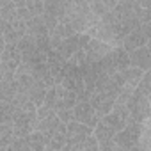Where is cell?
<instances>
[{
    "label": "cell",
    "instance_id": "d6986e66",
    "mask_svg": "<svg viewBox=\"0 0 151 151\" xmlns=\"http://www.w3.org/2000/svg\"><path fill=\"white\" fill-rule=\"evenodd\" d=\"M144 73H146V71L140 69V68L128 66L124 71H121V77H123V80H124V86H130V87L137 89L139 84H140V80H142V77H144Z\"/></svg>",
    "mask_w": 151,
    "mask_h": 151
},
{
    "label": "cell",
    "instance_id": "ac0fdd59",
    "mask_svg": "<svg viewBox=\"0 0 151 151\" xmlns=\"http://www.w3.org/2000/svg\"><path fill=\"white\" fill-rule=\"evenodd\" d=\"M73 34H77V32H73L66 23H62V22H59V25L55 27V29H52L50 30V45H52V50H55V48H59L69 36H73Z\"/></svg>",
    "mask_w": 151,
    "mask_h": 151
},
{
    "label": "cell",
    "instance_id": "5bb4252c",
    "mask_svg": "<svg viewBox=\"0 0 151 151\" xmlns=\"http://www.w3.org/2000/svg\"><path fill=\"white\" fill-rule=\"evenodd\" d=\"M48 68L53 75V78L57 84L62 82L64 75H66V69H68V59H64L57 50H50L48 53Z\"/></svg>",
    "mask_w": 151,
    "mask_h": 151
},
{
    "label": "cell",
    "instance_id": "ffe728a7",
    "mask_svg": "<svg viewBox=\"0 0 151 151\" xmlns=\"http://www.w3.org/2000/svg\"><path fill=\"white\" fill-rule=\"evenodd\" d=\"M87 2H89V6H91V11H93L98 18H101V16L109 14L110 11H114V7L117 6L119 0H87Z\"/></svg>",
    "mask_w": 151,
    "mask_h": 151
},
{
    "label": "cell",
    "instance_id": "7402d4cb",
    "mask_svg": "<svg viewBox=\"0 0 151 151\" xmlns=\"http://www.w3.org/2000/svg\"><path fill=\"white\" fill-rule=\"evenodd\" d=\"M137 89H139L140 93H144V94L151 100V69L144 73V77H142V80H140V84H139Z\"/></svg>",
    "mask_w": 151,
    "mask_h": 151
},
{
    "label": "cell",
    "instance_id": "5b68a950",
    "mask_svg": "<svg viewBox=\"0 0 151 151\" xmlns=\"http://www.w3.org/2000/svg\"><path fill=\"white\" fill-rule=\"evenodd\" d=\"M78 103V98L71 89H68L66 86L62 84H57L53 87L48 89L46 93V98H45V103L46 107L53 109L57 114L62 112V110H68V109H75V105Z\"/></svg>",
    "mask_w": 151,
    "mask_h": 151
},
{
    "label": "cell",
    "instance_id": "3957f363",
    "mask_svg": "<svg viewBox=\"0 0 151 151\" xmlns=\"http://www.w3.org/2000/svg\"><path fill=\"white\" fill-rule=\"evenodd\" d=\"M100 149V142L94 135V128L80 121L68 123V135L64 151H94Z\"/></svg>",
    "mask_w": 151,
    "mask_h": 151
},
{
    "label": "cell",
    "instance_id": "8fae6325",
    "mask_svg": "<svg viewBox=\"0 0 151 151\" xmlns=\"http://www.w3.org/2000/svg\"><path fill=\"white\" fill-rule=\"evenodd\" d=\"M100 119L101 117L98 116V112L93 107L91 100H84V101H78L77 105H75V121H80L84 124H89V126L96 128Z\"/></svg>",
    "mask_w": 151,
    "mask_h": 151
},
{
    "label": "cell",
    "instance_id": "9a60e30c",
    "mask_svg": "<svg viewBox=\"0 0 151 151\" xmlns=\"http://www.w3.org/2000/svg\"><path fill=\"white\" fill-rule=\"evenodd\" d=\"M128 55H130V64L132 66L140 68L144 71H149L151 69V50L147 48V45L128 52Z\"/></svg>",
    "mask_w": 151,
    "mask_h": 151
},
{
    "label": "cell",
    "instance_id": "30bf717a",
    "mask_svg": "<svg viewBox=\"0 0 151 151\" xmlns=\"http://www.w3.org/2000/svg\"><path fill=\"white\" fill-rule=\"evenodd\" d=\"M2 25V41L18 45L20 39L27 34V22L22 18L11 20V22H0Z\"/></svg>",
    "mask_w": 151,
    "mask_h": 151
},
{
    "label": "cell",
    "instance_id": "8992f818",
    "mask_svg": "<svg viewBox=\"0 0 151 151\" xmlns=\"http://www.w3.org/2000/svg\"><path fill=\"white\" fill-rule=\"evenodd\" d=\"M60 84L66 86L68 89H71L75 94H77L78 101L91 100V96H89L87 91H86V82H84V71H82V66L69 64V62H68V69H66V75H64V78H62Z\"/></svg>",
    "mask_w": 151,
    "mask_h": 151
},
{
    "label": "cell",
    "instance_id": "ba28073f",
    "mask_svg": "<svg viewBox=\"0 0 151 151\" xmlns=\"http://www.w3.org/2000/svg\"><path fill=\"white\" fill-rule=\"evenodd\" d=\"M126 105L130 110V117L139 123H144L151 116V100L139 89H135V93L132 94V98L128 100Z\"/></svg>",
    "mask_w": 151,
    "mask_h": 151
},
{
    "label": "cell",
    "instance_id": "2e32d148",
    "mask_svg": "<svg viewBox=\"0 0 151 151\" xmlns=\"http://www.w3.org/2000/svg\"><path fill=\"white\" fill-rule=\"evenodd\" d=\"M27 142H29L30 151H50L52 139H50L48 133L39 132V130H34L32 133L27 135Z\"/></svg>",
    "mask_w": 151,
    "mask_h": 151
},
{
    "label": "cell",
    "instance_id": "9c48e42d",
    "mask_svg": "<svg viewBox=\"0 0 151 151\" xmlns=\"http://www.w3.org/2000/svg\"><path fill=\"white\" fill-rule=\"evenodd\" d=\"M23 57L18 48V45L4 43L2 41V62H0V73H16V69L22 66Z\"/></svg>",
    "mask_w": 151,
    "mask_h": 151
},
{
    "label": "cell",
    "instance_id": "277c9868",
    "mask_svg": "<svg viewBox=\"0 0 151 151\" xmlns=\"http://www.w3.org/2000/svg\"><path fill=\"white\" fill-rule=\"evenodd\" d=\"M130 64V55L123 46H114L101 60L94 62V68L100 75H114V73H121L124 71Z\"/></svg>",
    "mask_w": 151,
    "mask_h": 151
},
{
    "label": "cell",
    "instance_id": "44dd1931",
    "mask_svg": "<svg viewBox=\"0 0 151 151\" xmlns=\"http://www.w3.org/2000/svg\"><path fill=\"white\" fill-rule=\"evenodd\" d=\"M139 149H151V126L146 123H142V135H140Z\"/></svg>",
    "mask_w": 151,
    "mask_h": 151
},
{
    "label": "cell",
    "instance_id": "7a4b0ae2",
    "mask_svg": "<svg viewBox=\"0 0 151 151\" xmlns=\"http://www.w3.org/2000/svg\"><path fill=\"white\" fill-rule=\"evenodd\" d=\"M36 130L45 132V133L50 135V139H52L50 151L64 149L66 135H68V123H64L53 109H50L46 105L37 107V124H36Z\"/></svg>",
    "mask_w": 151,
    "mask_h": 151
},
{
    "label": "cell",
    "instance_id": "7c38bea8",
    "mask_svg": "<svg viewBox=\"0 0 151 151\" xmlns=\"http://www.w3.org/2000/svg\"><path fill=\"white\" fill-rule=\"evenodd\" d=\"M116 101H117V94H116V93L94 91V93H93V96H91V103H93V107L96 109V112H98V116H100V117L107 116V114L114 109Z\"/></svg>",
    "mask_w": 151,
    "mask_h": 151
},
{
    "label": "cell",
    "instance_id": "cb8c5ba5",
    "mask_svg": "<svg viewBox=\"0 0 151 151\" xmlns=\"http://www.w3.org/2000/svg\"><path fill=\"white\" fill-rule=\"evenodd\" d=\"M147 48L151 50V37H149V41H147Z\"/></svg>",
    "mask_w": 151,
    "mask_h": 151
},
{
    "label": "cell",
    "instance_id": "6da1fadb",
    "mask_svg": "<svg viewBox=\"0 0 151 151\" xmlns=\"http://www.w3.org/2000/svg\"><path fill=\"white\" fill-rule=\"evenodd\" d=\"M130 121V110L126 103H119L116 101L114 109L103 116L100 119V123L94 128V135L100 142V149H107V151H116L117 146L114 142V137L128 124Z\"/></svg>",
    "mask_w": 151,
    "mask_h": 151
},
{
    "label": "cell",
    "instance_id": "4fadbf2b",
    "mask_svg": "<svg viewBox=\"0 0 151 151\" xmlns=\"http://www.w3.org/2000/svg\"><path fill=\"white\" fill-rule=\"evenodd\" d=\"M112 48H114L112 45H109V43H105V41H100V39H96V37H91V39L87 41L86 48H84V50H86L87 62H98V60H101Z\"/></svg>",
    "mask_w": 151,
    "mask_h": 151
},
{
    "label": "cell",
    "instance_id": "e0dca14e",
    "mask_svg": "<svg viewBox=\"0 0 151 151\" xmlns=\"http://www.w3.org/2000/svg\"><path fill=\"white\" fill-rule=\"evenodd\" d=\"M82 34H73V36H69L59 48H55L64 59H69V57H73L75 53H77L80 48H82V37H80Z\"/></svg>",
    "mask_w": 151,
    "mask_h": 151
},
{
    "label": "cell",
    "instance_id": "603a6c76",
    "mask_svg": "<svg viewBox=\"0 0 151 151\" xmlns=\"http://www.w3.org/2000/svg\"><path fill=\"white\" fill-rule=\"evenodd\" d=\"M140 4H142V7H147V9H151V0H140Z\"/></svg>",
    "mask_w": 151,
    "mask_h": 151
},
{
    "label": "cell",
    "instance_id": "52a82bcc",
    "mask_svg": "<svg viewBox=\"0 0 151 151\" xmlns=\"http://www.w3.org/2000/svg\"><path fill=\"white\" fill-rule=\"evenodd\" d=\"M140 135H142V123L130 117L128 124L114 137V142L117 149H139Z\"/></svg>",
    "mask_w": 151,
    "mask_h": 151
}]
</instances>
